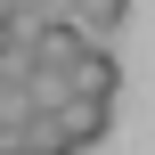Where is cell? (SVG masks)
<instances>
[{
	"mask_svg": "<svg viewBox=\"0 0 155 155\" xmlns=\"http://www.w3.org/2000/svg\"><path fill=\"white\" fill-rule=\"evenodd\" d=\"M65 98H90V106H114V98H123V57H114L106 41H82V49L65 57Z\"/></svg>",
	"mask_w": 155,
	"mask_h": 155,
	"instance_id": "1",
	"label": "cell"
},
{
	"mask_svg": "<svg viewBox=\"0 0 155 155\" xmlns=\"http://www.w3.org/2000/svg\"><path fill=\"white\" fill-rule=\"evenodd\" d=\"M49 114H57V131H65L74 155H90L98 139H106V123H114V106H90V98H57Z\"/></svg>",
	"mask_w": 155,
	"mask_h": 155,
	"instance_id": "2",
	"label": "cell"
},
{
	"mask_svg": "<svg viewBox=\"0 0 155 155\" xmlns=\"http://www.w3.org/2000/svg\"><path fill=\"white\" fill-rule=\"evenodd\" d=\"M57 16H65V25L82 33V41H114V33L131 25V0H65Z\"/></svg>",
	"mask_w": 155,
	"mask_h": 155,
	"instance_id": "3",
	"label": "cell"
},
{
	"mask_svg": "<svg viewBox=\"0 0 155 155\" xmlns=\"http://www.w3.org/2000/svg\"><path fill=\"white\" fill-rule=\"evenodd\" d=\"M16 147H25V155H74V147H65V131H57V114H49V106H33V114L16 123Z\"/></svg>",
	"mask_w": 155,
	"mask_h": 155,
	"instance_id": "4",
	"label": "cell"
},
{
	"mask_svg": "<svg viewBox=\"0 0 155 155\" xmlns=\"http://www.w3.org/2000/svg\"><path fill=\"white\" fill-rule=\"evenodd\" d=\"M0 8H25V16H57L65 0H0Z\"/></svg>",
	"mask_w": 155,
	"mask_h": 155,
	"instance_id": "5",
	"label": "cell"
},
{
	"mask_svg": "<svg viewBox=\"0 0 155 155\" xmlns=\"http://www.w3.org/2000/svg\"><path fill=\"white\" fill-rule=\"evenodd\" d=\"M0 155H25V147H16V139H0Z\"/></svg>",
	"mask_w": 155,
	"mask_h": 155,
	"instance_id": "6",
	"label": "cell"
},
{
	"mask_svg": "<svg viewBox=\"0 0 155 155\" xmlns=\"http://www.w3.org/2000/svg\"><path fill=\"white\" fill-rule=\"evenodd\" d=\"M0 82H8V74H0Z\"/></svg>",
	"mask_w": 155,
	"mask_h": 155,
	"instance_id": "7",
	"label": "cell"
}]
</instances>
